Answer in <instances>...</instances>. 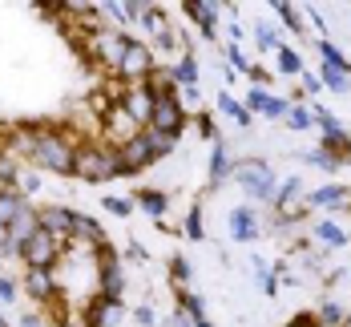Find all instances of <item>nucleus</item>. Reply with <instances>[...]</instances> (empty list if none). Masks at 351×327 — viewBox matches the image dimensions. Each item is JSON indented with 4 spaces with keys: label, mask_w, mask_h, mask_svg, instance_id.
Instances as JSON below:
<instances>
[{
    "label": "nucleus",
    "mask_w": 351,
    "mask_h": 327,
    "mask_svg": "<svg viewBox=\"0 0 351 327\" xmlns=\"http://www.w3.org/2000/svg\"><path fill=\"white\" fill-rule=\"evenodd\" d=\"M174 145H178L174 138H166V134H158V130H138L130 142H121V149H117L121 174H138V170H145V166H154V162L166 158Z\"/></svg>",
    "instance_id": "f257e3e1"
},
{
    "label": "nucleus",
    "mask_w": 351,
    "mask_h": 327,
    "mask_svg": "<svg viewBox=\"0 0 351 327\" xmlns=\"http://www.w3.org/2000/svg\"><path fill=\"white\" fill-rule=\"evenodd\" d=\"M29 138H33L29 158H33L40 170H49V174H73L77 149H73V142L61 134V130H33Z\"/></svg>",
    "instance_id": "f03ea898"
},
{
    "label": "nucleus",
    "mask_w": 351,
    "mask_h": 327,
    "mask_svg": "<svg viewBox=\"0 0 351 327\" xmlns=\"http://www.w3.org/2000/svg\"><path fill=\"white\" fill-rule=\"evenodd\" d=\"M73 174L85 182H109L121 174V162H117V149L109 145H81L77 149V162H73Z\"/></svg>",
    "instance_id": "7ed1b4c3"
},
{
    "label": "nucleus",
    "mask_w": 351,
    "mask_h": 327,
    "mask_svg": "<svg viewBox=\"0 0 351 327\" xmlns=\"http://www.w3.org/2000/svg\"><path fill=\"white\" fill-rule=\"evenodd\" d=\"M230 178L243 186V194L250 202H275V190H279V178H275V170L263 162V158H250L243 162Z\"/></svg>",
    "instance_id": "20e7f679"
},
{
    "label": "nucleus",
    "mask_w": 351,
    "mask_h": 327,
    "mask_svg": "<svg viewBox=\"0 0 351 327\" xmlns=\"http://www.w3.org/2000/svg\"><path fill=\"white\" fill-rule=\"evenodd\" d=\"M154 93H158V101H154L149 130H158V134H166V138L178 142V134H182V125H186V109H182V101H178V93H174V81H162Z\"/></svg>",
    "instance_id": "39448f33"
},
{
    "label": "nucleus",
    "mask_w": 351,
    "mask_h": 327,
    "mask_svg": "<svg viewBox=\"0 0 351 327\" xmlns=\"http://www.w3.org/2000/svg\"><path fill=\"white\" fill-rule=\"evenodd\" d=\"M311 113H315V125H319V134H323V138H319V149L331 154V158H339V162L351 158V134L335 121V113H327L323 106H315Z\"/></svg>",
    "instance_id": "423d86ee"
},
{
    "label": "nucleus",
    "mask_w": 351,
    "mask_h": 327,
    "mask_svg": "<svg viewBox=\"0 0 351 327\" xmlns=\"http://www.w3.org/2000/svg\"><path fill=\"white\" fill-rule=\"evenodd\" d=\"M21 258L29 271H53V263L61 258V239H53L49 230H36L29 243H21Z\"/></svg>",
    "instance_id": "0eeeda50"
},
{
    "label": "nucleus",
    "mask_w": 351,
    "mask_h": 327,
    "mask_svg": "<svg viewBox=\"0 0 351 327\" xmlns=\"http://www.w3.org/2000/svg\"><path fill=\"white\" fill-rule=\"evenodd\" d=\"M303 206L307 210H351V186L327 182V186H319V190H311L303 198Z\"/></svg>",
    "instance_id": "6e6552de"
},
{
    "label": "nucleus",
    "mask_w": 351,
    "mask_h": 327,
    "mask_svg": "<svg viewBox=\"0 0 351 327\" xmlns=\"http://www.w3.org/2000/svg\"><path fill=\"white\" fill-rule=\"evenodd\" d=\"M121 73L134 81V85H141L149 73H154V53H149V45L145 40H125V57H121Z\"/></svg>",
    "instance_id": "1a4fd4ad"
},
{
    "label": "nucleus",
    "mask_w": 351,
    "mask_h": 327,
    "mask_svg": "<svg viewBox=\"0 0 351 327\" xmlns=\"http://www.w3.org/2000/svg\"><path fill=\"white\" fill-rule=\"evenodd\" d=\"M101 251V267H97V299H106V303H121V287H125V275H121V267L113 263V254L106 247H97Z\"/></svg>",
    "instance_id": "9d476101"
},
{
    "label": "nucleus",
    "mask_w": 351,
    "mask_h": 327,
    "mask_svg": "<svg viewBox=\"0 0 351 327\" xmlns=\"http://www.w3.org/2000/svg\"><path fill=\"white\" fill-rule=\"evenodd\" d=\"M246 113H258V117H271V121H282L287 113H291V101L287 97H275V93H267L263 85H250V93H246Z\"/></svg>",
    "instance_id": "9b49d317"
},
{
    "label": "nucleus",
    "mask_w": 351,
    "mask_h": 327,
    "mask_svg": "<svg viewBox=\"0 0 351 327\" xmlns=\"http://www.w3.org/2000/svg\"><path fill=\"white\" fill-rule=\"evenodd\" d=\"M226 230H230L234 243H254V239L263 234V218H258L254 206H234V210L226 215Z\"/></svg>",
    "instance_id": "f8f14e48"
},
{
    "label": "nucleus",
    "mask_w": 351,
    "mask_h": 327,
    "mask_svg": "<svg viewBox=\"0 0 351 327\" xmlns=\"http://www.w3.org/2000/svg\"><path fill=\"white\" fill-rule=\"evenodd\" d=\"M154 101H158V93H154V85H134L130 93H125V101H121V109L130 113V121L134 125H145L149 130V117H154Z\"/></svg>",
    "instance_id": "ddd939ff"
},
{
    "label": "nucleus",
    "mask_w": 351,
    "mask_h": 327,
    "mask_svg": "<svg viewBox=\"0 0 351 327\" xmlns=\"http://www.w3.org/2000/svg\"><path fill=\"white\" fill-rule=\"evenodd\" d=\"M36 222H40V230H49L53 239H73V210H65V206H45V210H36Z\"/></svg>",
    "instance_id": "4468645a"
},
{
    "label": "nucleus",
    "mask_w": 351,
    "mask_h": 327,
    "mask_svg": "<svg viewBox=\"0 0 351 327\" xmlns=\"http://www.w3.org/2000/svg\"><path fill=\"white\" fill-rule=\"evenodd\" d=\"M186 8V16L202 29V36H214V25H218V8L222 4H214V0H186L182 4Z\"/></svg>",
    "instance_id": "2eb2a0df"
},
{
    "label": "nucleus",
    "mask_w": 351,
    "mask_h": 327,
    "mask_svg": "<svg viewBox=\"0 0 351 327\" xmlns=\"http://www.w3.org/2000/svg\"><path fill=\"white\" fill-rule=\"evenodd\" d=\"M36 230H40V222H36V210H33V202H25V210H21V215H16L12 222H8V234H12V247L21 251V243H29V239H33Z\"/></svg>",
    "instance_id": "dca6fc26"
},
{
    "label": "nucleus",
    "mask_w": 351,
    "mask_h": 327,
    "mask_svg": "<svg viewBox=\"0 0 351 327\" xmlns=\"http://www.w3.org/2000/svg\"><path fill=\"white\" fill-rule=\"evenodd\" d=\"M311 239H315V243L323 247V251H339V247H348V230H343L339 222H331V218H323V222H315Z\"/></svg>",
    "instance_id": "f3484780"
},
{
    "label": "nucleus",
    "mask_w": 351,
    "mask_h": 327,
    "mask_svg": "<svg viewBox=\"0 0 351 327\" xmlns=\"http://www.w3.org/2000/svg\"><path fill=\"white\" fill-rule=\"evenodd\" d=\"M73 239H81L85 247H106V230L101 222L89 215H73Z\"/></svg>",
    "instance_id": "a211bd4d"
},
{
    "label": "nucleus",
    "mask_w": 351,
    "mask_h": 327,
    "mask_svg": "<svg viewBox=\"0 0 351 327\" xmlns=\"http://www.w3.org/2000/svg\"><path fill=\"white\" fill-rule=\"evenodd\" d=\"M125 40H130V36H121V33H97V53H101V61H106V65L121 69V57H125Z\"/></svg>",
    "instance_id": "6ab92c4d"
},
{
    "label": "nucleus",
    "mask_w": 351,
    "mask_h": 327,
    "mask_svg": "<svg viewBox=\"0 0 351 327\" xmlns=\"http://www.w3.org/2000/svg\"><path fill=\"white\" fill-rule=\"evenodd\" d=\"M25 291L40 299V303H53V295H57V279H53V271H29L25 275Z\"/></svg>",
    "instance_id": "aec40b11"
},
{
    "label": "nucleus",
    "mask_w": 351,
    "mask_h": 327,
    "mask_svg": "<svg viewBox=\"0 0 351 327\" xmlns=\"http://www.w3.org/2000/svg\"><path fill=\"white\" fill-rule=\"evenodd\" d=\"M234 174V162H230V154H226V145L214 142L210 145V186H222V182Z\"/></svg>",
    "instance_id": "412c9836"
},
{
    "label": "nucleus",
    "mask_w": 351,
    "mask_h": 327,
    "mask_svg": "<svg viewBox=\"0 0 351 327\" xmlns=\"http://www.w3.org/2000/svg\"><path fill=\"white\" fill-rule=\"evenodd\" d=\"M170 81L174 85H186V89H198V61H194V53H186L174 69H170Z\"/></svg>",
    "instance_id": "4be33fe9"
},
{
    "label": "nucleus",
    "mask_w": 351,
    "mask_h": 327,
    "mask_svg": "<svg viewBox=\"0 0 351 327\" xmlns=\"http://www.w3.org/2000/svg\"><path fill=\"white\" fill-rule=\"evenodd\" d=\"M319 81H323V89H331V93H351V73H339L331 69V65H319Z\"/></svg>",
    "instance_id": "5701e85b"
},
{
    "label": "nucleus",
    "mask_w": 351,
    "mask_h": 327,
    "mask_svg": "<svg viewBox=\"0 0 351 327\" xmlns=\"http://www.w3.org/2000/svg\"><path fill=\"white\" fill-rule=\"evenodd\" d=\"M315 49H319V57H323V65H331V69H339V73H351V61L327 40V36H319L315 40Z\"/></svg>",
    "instance_id": "b1692460"
},
{
    "label": "nucleus",
    "mask_w": 351,
    "mask_h": 327,
    "mask_svg": "<svg viewBox=\"0 0 351 327\" xmlns=\"http://www.w3.org/2000/svg\"><path fill=\"white\" fill-rule=\"evenodd\" d=\"M254 45H258L263 53H279V49H282L279 29H275L271 21H258V25H254Z\"/></svg>",
    "instance_id": "393cba45"
},
{
    "label": "nucleus",
    "mask_w": 351,
    "mask_h": 327,
    "mask_svg": "<svg viewBox=\"0 0 351 327\" xmlns=\"http://www.w3.org/2000/svg\"><path fill=\"white\" fill-rule=\"evenodd\" d=\"M218 109H222V113H226V117H230L234 125H250V113H246V106L239 101V97H230L226 89L218 93Z\"/></svg>",
    "instance_id": "a878e982"
},
{
    "label": "nucleus",
    "mask_w": 351,
    "mask_h": 327,
    "mask_svg": "<svg viewBox=\"0 0 351 327\" xmlns=\"http://www.w3.org/2000/svg\"><path fill=\"white\" fill-rule=\"evenodd\" d=\"M275 57H279V73H282V77H299V73H303V57H299L291 45H282Z\"/></svg>",
    "instance_id": "bb28decb"
},
{
    "label": "nucleus",
    "mask_w": 351,
    "mask_h": 327,
    "mask_svg": "<svg viewBox=\"0 0 351 327\" xmlns=\"http://www.w3.org/2000/svg\"><path fill=\"white\" fill-rule=\"evenodd\" d=\"M138 202L145 206V215H154L158 222H162V215H166V194H162V190H141Z\"/></svg>",
    "instance_id": "cd10ccee"
},
{
    "label": "nucleus",
    "mask_w": 351,
    "mask_h": 327,
    "mask_svg": "<svg viewBox=\"0 0 351 327\" xmlns=\"http://www.w3.org/2000/svg\"><path fill=\"white\" fill-rule=\"evenodd\" d=\"M117 303H106V299H97L93 303V311H89V319H93V327H113V319H117Z\"/></svg>",
    "instance_id": "c85d7f7f"
},
{
    "label": "nucleus",
    "mask_w": 351,
    "mask_h": 327,
    "mask_svg": "<svg viewBox=\"0 0 351 327\" xmlns=\"http://www.w3.org/2000/svg\"><path fill=\"white\" fill-rule=\"evenodd\" d=\"M319 324L323 327H343V319H348V315H343V307H339V303H331V299H323V303H319Z\"/></svg>",
    "instance_id": "c756f323"
},
{
    "label": "nucleus",
    "mask_w": 351,
    "mask_h": 327,
    "mask_svg": "<svg viewBox=\"0 0 351 327\" xmlns=\"http://www.w3.org/2000/svg\"><path fill=\"white\" fill-rule=\"evenodd\" d=\"M21 210H25V198H21L16 190H12V194H0V222H4V226L21 215Z\"/></svg>",
    "instance_id": "7c9ffc66"
},
{
    "label": "nucleus",
    "mask_w": 351,
    "mask_h": 327,
    "mask_svg": "<svg viewBox=\"0 0 351 327\" xmlns=\"http://www.w3.org/2000/svg\"><path fill=\"white\" fill-rule=\"evenodd\" d=\"M250 267H254V283L267 291V295H275V291H279V283H275V271H271V267H267L263 258H254Z\"/></svg>",
    "instance_id": "2f4dec72"
},
{
    "label": "nucleus",
    "mask_w": 351,
    "mask_h": 327,
    "mask_svg": "<svg viewBox=\"0 0 351 327\" xmlns=\"http://www.w3.org/2000/svg\"><path fill=\"white\" fill-rule=\"evenodd\" d=\"M16 178H21V170L12 166V158H8V154H0V194H12Z\"/></svg>",
    "instance_id": "473e14b6"
},
{
    "label": "nucleus",
    "mask_w": 351,
    "mask_h": 327,
    "mask_svg": "<svg viewBox=\"0 0 351 327\" xmlns=\"http://www.w3.org/2000/svg\"><path fill=\"white\" fill-rule=\"evenodd\" d=\"M282 121H287L291 130H311V125H315V113H311V109H303V106H291V113H287Z\"/></svg>",
    "instance_id": "72a5a7b5"
},
{
    "label": "nucleus",
    "mask_w": 351,
    "mask_h": 327,
    "mask_svg": "<svg viewBox=\"0 0 351 327\" xmlns=\"http://www.w3.org/2000/svg\"><path fill=\"white\" fill-rule=\"evenodd\" d=\"M271 8L279 12V21H282V25H291V29H303V12H299L295 4H287V0H275Z\"/></svg>",
    "instance_id": "f704fd0d"
},
{
    "label": "nucleus",
    "mask_w": 351,
    "mask_h": 327,
    "mask_svg": "<svg viewBox=\"0 0 351 327\" xmlns=\"http://www.w3.org/2000/svg\"><path fill=\"white\" fill-rule=\"evenodd\" d=\"M303 162H307V166H319V170H339V166H343L339 158H331V154H323V149H307Z\"/></svg>",
    "instance_id": "c9c22d12"
},
{
    "label": "nucleus",
    "mask_w": 351,
    "mask_h": 327,
    "mask_svg": "<svg viewBox=\"0 0 351 327\" xmlns=\"http://www.w3.org/2000/svg\"><path fill=\"white\" fill-rule=\"evenodd\" d=\"M186 234H190L194 243H202V239H206V226H202V206H194V210L186 215Z\"/></svg>",
    "instance_id": "e433bc0d"
},
{
    "label": "nucleus",
    "mask_w": 351,
    "mask_h": 327,
    "mask_svg": "<svg viewBox=\"0 0 351 327\" xmlns=\"http://www.w3.org/2000/svg\"><path fill=\"white\" fill-rule=\"evenodd\" d=\"M106 210L117 215V218H130L134 215V202H130V198H106Z\"/></svg>",
    "instance_id": "4c0bfd02"
},
{
    "label": "nucleus",
    "mask_w": 351,
    "mask_h": 327,
    "mask_svg": "<svg viewBox=\"0 0 351 327\" xmlns=\"http://www.w3.org/2000/svg\"><path fill=\"white\" fill-rule=\"evenodd\" d=\"M299 77H303V89H307L311 97H319V93H323V81H319V73L303 69V73H299Z\"/></svg>",
    "instance_id": "58836bf2"
},
{
    "label": "nucleus",
    "mask_w": 351,
    "mask_h": 327,
    "mask_svg": "<svg viewBox=\"0 0 351 327\" xmlns=\"http://www.w3.org/2000/svg\"><path fill=\"white\" fill-rule=\"evenodd\" d=\"M170 275H174L178 283H186V279H190V263H186V258H182V254H178L174 263H170Z\"/></svg>",
    "instance_id": "ea45409f"
},
{
    "label": "nucleus",
    "mask_w": 351,
    "mask_h": 327,
    "mask_svg": "<svg viewBox=\"0 0 351 327\" xmlns=\"http://www.w3.org/2000/svg\"><path fill=\"white\" fill-rule=\"evenodd\" d=\"M12 299H16V283L8 275H0V303H12Z\"/></svg>",
    "instance_id": "a19ab883"
},
{
    "label": "nucleus",
    "mask_w": 351,
    "mask_h": 327,
    "mask_svg": "<svg viewBox=\"0 0 351 327\" xmlns=\"http://www.w3.org/2000/svg\"><path fill=\"white\" fill-rule=\"evenodd\" d=\"M4 254H16V247H12V234H8V226L0 222V258Z\"/></svg>",
    "instance_id": "79ce46f5"
},
{
    "label": "nucleus",
    "mask_w": 351,
    "mask_h": 327,
    "mask_svg": "<svg viewBox=\"0 0 351 327\" xmlns=\"http://www.w3.org/2000/svg\"><path fill=\"white\" fill-rule=\"evenodd\" d=\"M226 57H230V65H234V69H250V65H246V57L239 53V45H230V49H226Z\"/></svg>",
    "instance_id": "37998d69"
},
{
    "label": "nucleus",
    "mask_w": 351,
    "mask_h": 327,
    "mask_svg": "<svg viewBox=\"0 0 351 327\" xmlns=\"http://www.w3.org/2000/svg\"><path fill=\"white\" fill-rule=\"evenodd\" d=\"M198 130H202V138H210V142H218V134H214V121L206 117V113L198 117Z\"/></svg>",
    "instance_id": "c03bdc74"
},
{
    "label": "nucleus",
    "mask_w": 351,
    "mask_h": 327,
    "mask_svg": "<svg viewBox=\"0 0 351 327\" xmlns=\"http://www.w3.org/2000/svg\"><path fill=\"white\" fill-rule=\"evenodd\" d=\"M303 16H307V21H315L319 29H327V21H323V12H319V8H311V4L303 8Z\"/></svg>",
    "instance_id": "a18cd8bd"
},
{
    "label": "nucleus",
    "mask_w": 351,
    "mask_h": 327,
    "mask_svg": "<svg viewBox=\"0 0 351 327\" xmlns=\"http://www.w3.org/2000/svg\"><path fill=\"white\" fill-rule=\"evenodd\" d=\"M134 319L145 324V327H154V311H149V307H138V311H134Z\"/></svg>",
    "instance_id": "49530a36"
},
{
    "label": "nucleus",
    "mask_w": 351,
    "mask_h": 327,
    "mask_svg": "<svg viewBox=\"0 0 351 327\" xmlns=\"http://www.w3.org/2000/svg\"><path fill=\"white\" fill-rule=\"evenodd\" d=\"M250 81H254V85H263V81H267V69H263V65H250Z\"/></svg>",
    "instance_id": "de8ad7c7"
},
{
    "label": "nucleus",
    "mask_w": 351,
    "mask_h": 327,
    "mask_svg": "<svg viewBox=\"0 0 351 327\" xmlns=\"http://www.w3.org/2000/svg\"><path fill=\"white\" fill-rule=\"evenodd\" d=\"M21 327H45V324H40V319H36L33 311H25V315H21Z\"/></svg>",
    "instance_id": "09e8293b"
},
{
    "label": "nucleus",
    "mask_w": 351,
    "mask_h": 327,
    "mask_svg": "<svg viewBox=\"0 0 351 327\" xmlns=\"http://www.w3.org/2000/svg\"><path fill=\"white\" fill-rule=\"evenodd\" d=\"M174 327H194V319H190L186 311H178V315H174Z\"/></svg>",
    "instance_id": "8fccbe9b"
},
{
    "label": "nucleus",
    "mask_w": 351,
    "mask_h": 327,
    "mask_svg": "<svg viewBox=\"0 0 351 327\" xmlns=\"http://www.w3.org/2000/svg\"><path fill=\"white\" fill-rule=\"evenodd\" d=\"M194 327H214L210 319H194Z\"/></svg>",
    "instance_id": "3c124183"
},
{
    "label": "nucleus",
    "mask_w": 351,
    "mask_h": 327,
    "mask_svg": "<svg viewBox=\"0 0 351 327\" xmlns=\"http://www.w3.org/2000/svg\"><path fill=\"white\" fill-rule=\"evenodd\" d=\"M0 327H8V324H4V315H0Z\"/></svg>",
    "instance_id": "603ef678"
}]
</instances>
